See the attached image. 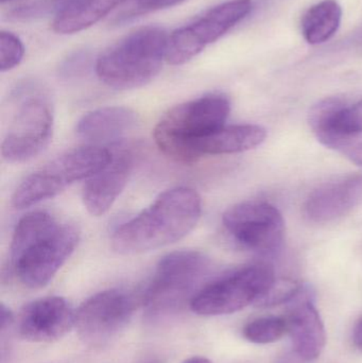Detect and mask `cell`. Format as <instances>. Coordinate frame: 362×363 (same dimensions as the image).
<instances>
[{
	"label": "cell",
	"mask_w": 362,
	"mask_h": 363,
	"mask_svg": "<svg viewBox=\"0 0 362 363\" xmlns=\"http://www.w3.org/2000/svg\"><path fill=\"white\" fill-rule=\"evenodd\" d=\"M136 308L135 298L118 289L106 290L85 301L76 311L79 336L86 345H106L127 328Z\"/></svg>",
	"instance_id": "11"
},
{
	"label": "cell",
	"mask_w": 362,
	"mask_h": 363,
	"mask_svg": "<svg viewBox=\"0 0 362 363\" xmlns=\"http://www.w3.org/2000/svg\"><path fill=\"white\" fill-rule=\"evenodd\" d=\"M267 138L265 128L257 125H230L221 128L193 143L191 164L208 155H234L261 146Z\"/></svg>",
	"instance_id": "17"
},
{
	"label": "cell",
	"mask_w": 362,
	"mask_h": 363,
	"mask_svg": "<svg viewBox=\"0 0 362 363\" xmlns=\"http://www.w3.org/2000/svg\"><path fill=\"white\" fill-rule=\"evenodd\" d=\"M144 363H162V362H161V360H159V359H152V360H149V362H144Z\"/></svg>",
	"instance_id": "28"
},
{
	"label": "cell",
	"mask_w": 362,
	"mask_h": 363,
	"mask_svg": "<svg viewBox=\"0 0 362 363\" xmlns=\"http://www.w3.org/2000/svg\"><path fill=\"white\" fill-rule=\"evenodd\" d=\"M167 32L159 27L135 30L108 47L96 62L101 82L115 89H132L150 83L163 67Z\"/></svg>",
	"instance_id": "4"
},
{
	"label": "cell",
	"mask_w": 362,
	"mask_h": 363,
	"mask_svg": "<svg viewBox=\"0 0 362 363\" xmlns=\"http://www.w3.org/2000/svg\"><path fill=\"white\" fill-rule=\"evenodd\" d=\"M274 281L273 270L267 264L238 269L203 286L191 301V309L205 317L237 313L256 304Z\"/></svg>",
	"instance_id": "8"
},
{
	"label": "cell",
	"mask_w": 362,
	"mask_h": 363,
	"mask_svg": "<svg viewBox=\"0 0 362 363\" xmlns=\"http://www.w3.org/2000/svg\"><path fill=\"white\" fill-rule=\"evenodd\" d=\"M353 342L355 347L362 352V317L359 318L353 330Z\"/></svg>",
	"instance_id": "26"
},
{
	"label": "cell",
	"mask_w": 362,
	"mask_h": 363,
	"mask_svg": "<svg viewBox=\"0 0 362 363\" xmlns=\"http://www.w3.org/2000/svg\"><path fill=\"white\" fill-rule=\"evenodd\" d=\"M307 360L304 359L297 352L290 351L280 356L276 363H308Z\"/></svg>",
	"instance_id": "25"
},
{
	"label": "cell",
	"mask_w": 362,
	"mask_h": 363,
	"mask_svg": "<svg viewBox=\"0 0 362 363\" xmlns=\"http://www.w3.org/2000/svg\"><path fill=\"white\" fill-rule=\"evenodd\" d=\"M134 167V155L121 150L113 155L110 163L87 179L82 190L86 211L95 217L106 215L127 186Z\"/></svg>",
	"instance_id": "15"
},
{
	"label": "cell",
	"mask_w": 362,
	"mask_h": 363,
	"mask_svg": "<svg viewBox=\"0 0 362 363\" xmlns=\"http://www.w3.org/2000/svg\"><path fill=\"white\" fill-rule=\"evenodd\" d=\"M6 117L1 144L4 161L25 163L50 144L55 111L50 94L42 83L27 80L16 85L9 96Z\"/></svg>",
	"instance_id": "3"
},
{
	"label": "cell",
	"mask_w": 362,
	"mask_h": 363,
	"mask_svg": "<svg viewBox=\"0 0 362 363\" xmlns=\"http://www.w3.org/2000/svg\"><path fill=\"white\" fill-rule=\"evenodd\" d=\"M74 324L76 313L69 303L60 296H48L23 307L17 332L30 342L50 343L65 337Z\"/></svg>",
	"instance_id": "13"
},
{
	"label": "cell",
	"mask_w": 362,
	"mask_h": 363,
	"mask_svg": "<svg viewBox=\"0 0 362 363\" xmlns=\"http://www.w3.org/2000/svg\"><path fill=\"white\" fill-rule=\"evenodd\" d=\"M0 1H1V4H6V2H11L13 0H0Z\"/></svg>",
	"instance_id": "29"
},
{
	"label": "cell",
	"mask_w": 362,
	"mask_h": 363,
	"mask_svg": "<svg viewBox=\"0 0 362 363\" xmlns=\"http://www.w3.org/2000/svg\"><path fill=\"white\" fill-rule=\"evenodd\" d=\"M183 363H212L210 360L206 359L204 357H191L188 359L185 360Z\"/></svg>",
	"instance_id": "27"
},
{
	"label": "cell",
	"mask_w": 362,
	"mask_h": 363,
	"mask_svg": "<svg viewBox=\"0 0 362 363\" xmlns=\"http://www.w3.org/2000/svg\"><path fill=\"white\" fill-rule=\"evenodd\" d=\"M315 300L316 294L312 286L301 284L295 296L286 303L285 320L293 351L307 362L317 359L327 343L324 324Z\"/></svg>",
	"instance_id": "12"
},
{
	"label": "cell",
	"mask_w": 362,
	"mask_h": 363,
	"mask_svg": "<svg viewBox=\"0 0 362 363\" xmlns=\"http://www.w3.org/2000/svg\"><path fill=\"white\" fill-rule=\"evenodd\" d=\"M183 1L185 0H123L120 6L123 9L116 15L115 19L117 23H123L140 15L171 8Z\"/></svg>",
	"instance_id": "22"
},
{
	"label": "cell",
	"mask_w": 362,
	"mask_h": 363,
	"mask_svg": "<svg viewBox=\"0 0 362 363\" xmlns=\"http://www.w3.org/2000/svg\"><path fill=\"white\" fill-rule=\"evenodd\" d=\"M201 215V196L196 190H166L150 206L117 228L111 240L113 250L120 255H137L167 247L186 237Z\"/></svg>",
	"instance_id": "2"
},
{
	"label": "cell",
	"mask_w": 362,
	"mask_h": 363,
	"mask_svg": "<svg viewBox=\"0 0 362 363\" xmlns=\"http://www.w3.org/2000/svg\"><path fill=\"white\" fill-rule=\"evenodd\" d=\"M308 123L321 144L337 151L362 168V138L334 130L322 121H310Z\"/></svg>",
	"instance_id": "20"
},
{
	"label": "cell",
	"mask_w": 362,
	"mask_h": 363,
	"mask_svg": "<svg viewBox=\"0 0 362 363\" xmlns=\"http://www.w3.org/2000/svg\"><path fill=\"white\" fill-rule=\"evenodd\" d=\"M361 204L362 174H355L315 189L304 204V215L314 223H329Z\"/></svg>",
	"instance_id": "14"
},
{
	"label": "cell",
	"mask_w": 362,
	"mask_h": 363,
	"mask_svg": "<svg viewBox=\"0 0 362 363\" xmlns=\"http://www.w3.org/2000/svg\"><path fill=\"white\" fill-rule=\"evenodd\" d=\"M222 223L238 245L259 255H276L284 245V218L265 201H244L230 207Z\"/></svg>",
	"instance_id": "9"
},
{
	"label": "cell",
	"mask_w": 362,
	"mask_h": 363,
	"mask_svg": "<svg viewBox=\"0 0 362 363\" xmlns=\"http://www.w3.org/2000/svg\"><path fill=\"white\" fill-rule=\"evenodd\" d=\"M244 337L256 345H268L280 340L288 334L286 320L280 317H263L253 320L244 326Z\"/></svg>",
	"instance_id": "21"
},
{
	"label": "cell",
	"mask_w": 362,
	"mask_h": 363,
	"mask_svg": "<svg viewBox=\"0 0 362 363\" xmlns=\"http://www.w3.org/2000/svg\"><path fill=\"white\" fill-rule=\"evenodd\" d=\"M231 112L227 96L210 94L168 111L153 136L159 150L178 163L191 164V148L200 138L225 127Z\"/></svg>",
	"instance_id": "6"
},
{
	"label": "cell",
	"mask_w": 362,
	"mask_h": 363,
	"mask_svg": "<svg viewBox=\"0 0 362 363\" xmlns=\"http://www.w3.org/2000/svg\"><path fill=\"white\" fill-rule=\"evenodd\" d=\"M341 19V6L336 0H322L306 11L302 18V34L308 44H323L335 35Z\"/></svg>",
	"instance_id": "19"
},
{
	"label": "cell",
	"mask_w": 362,
	"mask_h": 363,
	"mask_svg": "<svg viewBox=\"0 0 362 363\" xmlns=\"http://www.w3.org/2000/svg\"><path fill=\"white\" fill-rule=\"evenodd\" d=\"M25 47L23 42L11 32H0V70L14 69L23 61Z\"/></svg>",
	"instance_id": "23"
},
{
	"label": "cell",
	"mask_w": 362,
	"mask_h": 363,
	"mask_svg": "<svg viewBox=\"0 0 362 363\" xmlns=\"http://www.w3.org/2000/svg\"><path fill=\"white\" fill-rule=\"evenodd\" d=\"M136 114L125 106H106L85 114L77 123L79 138L91 146L114 145L135 127Z\"/></svg>",
	"instance_id": "16"
},
{
	"label": "cell",
	"mask_w": 362,
	"mask_h": 363,
	"mask_svg": "<svg viewBox=\"0 0 362 363\" xmlns=\"http://www.w3.org/2000/svg\"><path fill=\"white\" fill-rule=\"evenodd\" d=\"M301 284L293 279H276L271 287L256 302V306L272 307L276 305L286 304L299 289Z\"/></svg>",
	"instance_id": "24"
},
{
	"label": "cell",
	"mask_w": 362,
	"mask_h": 363,
	"mask_svg": "<svg viewBox=\"0 0 362 363\" xmlns=\"http://www.w3.org/2000/svg\"><path fill=\"white\" fill-rule=\"evenodd\" d=\"M123 0H69L53 19L55 33L74 34L83 31L101 21Z\"/></svg>",
	"instance_id": "18"
},
{
	"label": "cell",
	"mask_w": 362,
	"mask_h": 363,
	"mask_svg": "<svg viewBox=\"0 0 362 363\" xmlns=\"http://www.w3.org/2000/svg\"><path fill=\"white\" fill-rule=\"evenodd\" d=\"M210 269V258L199 251L182 250L164 256L142 296L147 321L159 323L191 307Z\"/></svg>",
	"instance_id": "5"
},
{
	"label": "cell",
	"mask_w": 362,
	"mask_h": 363,
	"mask_svg": "<svg viewBox=\"0 0 362 363\" xmlns=\"http://www.w3.org/2000/svg\"><path fill=\"white\" fill-rule=\"evenodd\" d=\"M252 6V0H230L210 9L191 25L176 30L168 38L166 62L178 66L191 61L246 18Z\"/></svg>",
	"instance_id": "10"
},
{
	"label": "cell",
	"mask_w": 362,
	"mask_h": 363,
	"mask_svg": "<svg viewBox=\"0 0 362 363\" xmlns=\"http://www.w3.org/2000/svg\"><path fill=\"white\" fill-rule=\"evenodd\" d=\"M80 240L78 228L57 221L47 211H31L19 219L11 243V267L26 287L48 285Z\"/></svg>",
	"instance_id": "1"
},
{
	"label": "cell",
	"mask_w": 362,
	"mask_h": 363,
	"mask_svg": "<svg viewBox=\"0 0 362 363\" xmlns=\"http://www.w3.org/2000/svg\"><path fill=\"white\" fill-rule=\"evenodd\" d=\"M112 157V151L101 146L85 145L67 151L17 186L12 196L13 206L25 209L55 198L72 184L87 180L103 169Z\"/></svg>",
	"instance_id": "7"
}]
</instances>
